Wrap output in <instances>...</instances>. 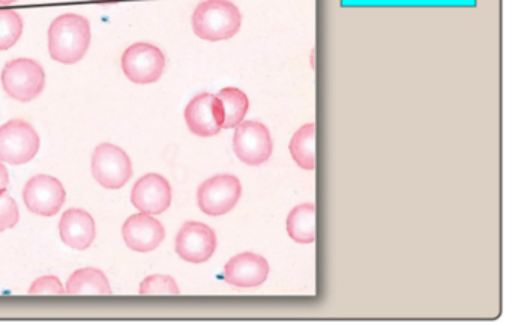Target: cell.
<instances>
[{
    "instance_id": "2",
    "label": "cell",
    "mask_w": 512,
    "mask_h": 326,
    "mask_svg": "<svg viewBox=\"0 0 512 326\" xmlns=\"http://www.w3.org/2000/svg\"><path fill=\"white\" fill-rule=\"evenodd\" d=\"M193 31L205 41L230 40L238 34L242 14L230 0H203L193 13Z\"/></svg>"
},
{
    "instance_id": "17",
    "label": "cell",
    "mask_w": 512,
    "mask_h": 326,
    "mask_svg": "<svg viewBox=\"0 0 512 326\" xmlns=\"http://www.w3.org/2000/svg\"><path fill=\"white\" fill-rule=\"evenodd\" d=\"M287 233L298 244L316 241V206L304 203L292 209L287 217Z\"/></svg>"
},
{
    "instance_id": "22",
    "label": "cell",
    "mask_w": 512,
    "mask_h": 326,
    "mask_svg": "<svg viewBox=\"0 0 512 326\" xmlns=\"http://www.w3.org/2000/svg\"><path fill=\"white\" fill-rule=\"evenodd\" d=\"M20 220L19 206L16 200L7 193L0 191V232L16 226Z\"/></svg>"
},
{
    "instance_id": "20",
    "label": "cell",
    "mask_w": 512,
    "mask_h": 326,
    "mask_svg": "<svg viewBox=\"0 0 512 326\" xmlns=\"http://www.w3.org/2000/svg\"><path fill=\"white\" fill-rule=\"evenodd\" d=\"M23 34V19L13 10H0V52L16 46Z\"/></svg>"
},
{
    "instance_id": "23",
    "label": "cell",
    "mask_w": 512,
    "mask_h": 326,
    "mask_svg": "<svg viewBox=\"0 0 512 326\" xmlns=\"http://www.w3.org/2000/svg\"><path fill=\"white\" fill-rule=\"evenodd\" d=\"M29 295H65V287L62 286L61 280L55 275H46V277L38 278L29 287Z\"/></svg>"
},
{
    "instance_id": "7",
    "label": "cell",
    "mask_w": 512,
    "mask_h": 326,
    "mask_svg": "<svg viewBox=\"0 0 512 326\" xmlns=\"http://www.w3.org/2000/svg\"><path fill=\"white\" fill-rule=\"evenodd\" d=\"M235 128L233 151L242 163L256 167L271 158L274 143L265 124L259 121H242Z\"/></svg>"
},
{
    "instance_id": "24",
    "label": "cell",
    "mask_w": 512,
    "mask_h": 326,
    "mask_svg": "<svg viewBox=\"0 0 512 326\" xmlns=\"http://www.w3.org/2000/svg\"><path fill=\"white\" fill-rule=\"evenodd\" d=\"M8 184H10V175L5 164L0 161V191L7 190Z\"/></svg>"
},
{
    "instance_id": "16",
    "label": "cell",
    "mask_w": 512,
    "mask_h": 326,
    "mask_svg": "<svg viewBox=\"0 0 512 326\" xmlns=\"http://www.w3.org/2000/svg\"><path fill=\"white\" fill-rule=\"evenodd\" d=\"M67 295H112L109 278L103 271L95 268H82L74 272L65 286Z\"/></svg>"
},
{
    "instance_id": "21",
    "label": "cell",
    "mask_w": 512,
    "mask_h": 326,
    "mask_svg": "<svg viewBox=\"0 0 512 326\" xmlns=\"http://www.w3.org/2000/svg\"><path fill=\"white\" fill-rule=\"evenodd\" d=\"M139 293L143 296L179 295L181 290L169 275H151L140 283Z\"/></svg>"
},
{
    "instance_id": "19",
    "label": "cell",
    "mask_w": 512,
    "mask_h": 326,
    "mask_svg": "<svg viewBox=\"0 0 512 326\" xmlns=\"http://www.w3.org/2000/svg\"><path fill=\"white\" fill-rule=\"evenodd\" d=\"M290 155L301 169H316V124L302 125L290 140Z\"/></svg>"
},
{
    "instance_id": "15",
    "label": "cell",
    "mask_w": 512,
    "mask_h": 326,
    "mask_svg": "<svg viewBox=\"0 0 512 326\" xmlns=\"http://www.w3.org/2000/svg\"><path fill=\"white\" fill-rule=\"evenodd\" d=\"M59 235L68 247L79 251L86 250L97 236L94 218L85 209H68L59 221Z\"/></svg>"
},
{
    "instance_id": "8",
    "label": "cell",
    "mask_w": 512,
    "mask_h": 326,
    "mask_svg": "<svg viewBox=\"0 0 512 326\" xmlns=\"http://www.w3.org/2000/svg\"><path fill=\"white\" fill-rule=\"evenodd\" d=\"M242 196V185L236 176L217 175L200 185L197 203L206 215L221 217L235 208Z\"/></svg>"
},
{
    "instance_id": "12",
    "label": "cell",
    "mask_w": 512,
    "mask_h": 326,
    "mask_svg": "<svg viewBox=\"0 0 512 326\" xmlns=\"http://www.w3.org/2000/svg\"><path fill=\"white\" fill-rule=\"evenodd\" d=\"M125 244L137 253H149L160 247L166 238V230L157 218L149 214L131 215L122 227Z\"/></svg>"
},
{
    "instance_id": "1",
    "label": "cell",
    "mask_w": 512,
    "mask_h": 326,
    "mask_svg": "<svg viewBox=\"0 0 512 326\" xmlns=\"http://www.w3.org/2000/svg\"><path fill=\"white\" fill-rule=\"evenodd\" d=\"M91 25L79 14L59 16L49 29V53L59 64L82 61L91 46Z\"/></svg>"
},
{
    "instance_id": "5",
    "label": "cell",
    "mask_w": 512,
    "mask_h": 326,
    "mask_svg": "<svg viewBox=\"0 0 512 326\" xmlns=\"http://www.w3.org/2000/svg\"><path fill=\"white\" fill-rule=\"evenodd\" d=\"M92 175L107 190H119L133 178V164L118 146L101 143L92 155Z\"/></svg>"
},
{
    "instance_id": "14",
    "label": "cell",
    "mask_w": 512,
    "mask_h": 326,
    "mask_svg": "<svg viewBox=\"0 0 512 326\" xmlns=\"http://www.w3.org/2000/svg\"><path fill=\"white\" fill-rule=\"evenodd\" d=\"M269 265L265 257L254 253H241L224 266V281L241 289H250L265 283Z\"/></svg>"
},
{
    "instance_id": "6",
    "label": "cell",
    "mask_w": 512,
    "mask_h": 326,
    "mask_svg": "<svg viewBox=\"0 0 512 326\" xmlns=\"http://www.w3.org/2000/svg\"><path fill=\"white\" fill-rule=\"evenodd\" d=\"M121 65L128 80L136 85H151L163 76L166 58L157 46L137 43L125 50Z\"/></svg>"
},
{
    "instance_id": "4",
    "label": "cell",
    "mask_w": 512,
    "mask_h": 326,
    "mask_svg": "<svg viewBox=\"0 0 512 326\" xmlns=\"http://www.w3.org/2000/svg\"><path fill=\"white\" fill-rule=\"evenodd\" d=\"M41 140L35 128L22 119H14L0 127V161L2 163H29L37 157Z\"/></svg>"
},
{
    "instance_id": "25",
    "label": "cell",
    "mask_w": 512,
    "mask_h": 326,
    "mask_svg": "<svg viewBox=\"0 0 512 326\" xmlns=\"http://www.w3.org/2000/svg\"><path fill=\"white\" fill-rule=\"evenodd\" d=\"M19 0H0V7H8V5L16 4Z\"/></svg>"
},
{
    "instance_id": "13",
    "label": "cell",
    "mask_w": 512,
    "mask_h": 326,
    "mask_svg": "<svg viewBox=\"0 0 512 326\" xmlns=\"http://www.w3.org/2000/svg\"><path fill=\"white\" fill-rule=\"evenodd\" d=\"M185 122L191 133L199 137L217 136L223 127H221L220 103L217 97L212 94L197 95L188 103L185 109Z\"/></svg>"
},
{
    "instance_id": "10",
    "label": "cell",
    "mask_w": 512,
    "mask_h": 326,
    "mask_svg": "<svg viewBox=\"0 0 512 326\" xmlns=\"http://www.w3.org/2000/svg\"><path fill=\"white\" fill-rule=\"evenodd\" d=\"M176 253L185 262L205 263L217 250V235L211 227L199 221H187L176 236Z\"/></svg>"
},
{
    "instance_id": "3",
    "label": "cell",
    "mask_w": 512,
    "mask_h": 326,
    "mask_svg": "<svg viewBox=\"0 0 512 326\" xmlns=\"http://www.w3.org/2000/svg\"><path fill=\"white\" fill-rule=\"evenodd\" d=\"M0 80L8 97L20 103L34 101L46 88L44 68L32 59L20 58L8 62Z\"/></svg>"
},
{
    "instance_id": "18",
    "label": "cell",
    "mask_w": 512,
    "mask_h": 326,
    "mask_svg": "<svg viewBox=\"0 0 512 326\" xmlns=\"http://www.w3.org/2000/svg\"><path fill=\"white\" fill-rule=\"evenodd\" d=\"M215 97L220 103L221 119H223L221 127L224 130L238 127L244 121L245 115L250 109V101H248L247 95L241 89L226 88L218 92Z\"/></svg>"
},
{
    "instance_id": "9",
    "label": "cell",
    "mask_w": 512,
    "mask_h": 326,
    "mask_svg": "<svg viewBox=\"0 0 512 326\" xmlns=\"http://www.w3.org/2000/svg\"><path fill=\"white\" fill-rule=\"evenodd\" d=\"M67 193L61 181L49 175L29 179L23 188V200L32 214L53 217L64 206Z\"/></svg>"
},
{
    "instance_id": "11",
    "label": "cell",
    "mask_w": 512,
    "mask_h": 326,
    "mask_svg": "<svg viewBox=\"0 0 512 326\" xmlns=\"http://www.w3.org/2000/svg\"><path fill=\"white\" fill-rule=\"evenodd\" d=\"M131 203L143 214H163L172 205V187L164 176L149 173L134 184Z\"/></svg>"
}]
</instances>
